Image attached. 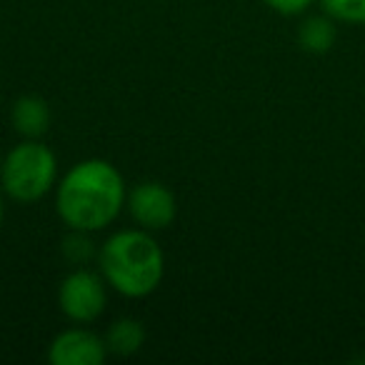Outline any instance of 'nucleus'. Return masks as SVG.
<instances>
[{"label":"nucleus","instance_id":"obj_1","mask_svg":"<svg viewBox=\"0 0 365 365\" xmlns=\"http://www.w3.org/2000/svg\"><path fill=\"white\" fill-rule=\"evenodd\" d=\"M123 175L106 160H83L58 185V213L73 230H103L125 205Z\"/></svg>","mask_w":365,"mask_h":365},{"label":"nucleus","instance_id":"obj_2","mask_svg":"<svg viewBox=\"0 0 365 365\" xmlns=\"http://www.w3.org/2000/svg\"><path fill=\"white\" fill-rule=\"evenodd\" d=\"M101 273L125 298H145L160 285L165 258L150 230H120L103 243Z\"/></svg>","mask_w":365,"mask_h":365},{"label":"nucleus","instance_id":"obj_3","mask_svg":"<svg viewBox=\"0 0 365 365\" xmlns=\"http://www.w3.org/2000/svg\"><path fill=\"white\" fill-rule=\"evenodd\" d=\"M56 155L51 148L38 140H26L16 145L3 158V168H0L3 190L18 203L41 200L56 185Z\"/></svg>","mask_w":365,"mask_h":365},{"label":"nucleus","instance_id":"obj_4","mask_svg":"<svg viewBox=\"0 0 365 365\" xmlns=\"http://www.w3.org/2000/svg\"><path fill=\"white\" fill-rule=\"evenodd\" d=\"M106 278H101L93 270H73L58 288V305L63 315L73 323H91L106 310Z\"/></svg>","mask_w":365,"mask_h":365},{"label":"nucleus","instance_id":"obj_5","mask_svg":"<svg viewBox=\"0 0 365 365\" xmlns=\"http://www.w3.org/2000/svg\"><path fill=\"white\" fill-rule=\"evenodd\" d=\"M133 220L143 230H165L175 220V195L160 182H140L125 198Z\"/></svg>","mask_w":365,"mask_h":365},{"label":"nucleus","instance_id":"obj_6","mask_svg":"<svg viewBox=\"0 0 365 365\" xmlns=\"http://www.w3.org/2000/svg\"><path fill=\"white\" fill-rule=\"evenodd\" d=\"M106 355V340L78 328L61 333L48 348V360L53 365H101Z\"/></svg>","mask_w":365,"mask_h":365},{"label":"nucleus","instance_id":"obj_7","mask_svg":"<svg viewBox=\"0 0 365 365\" xmlns=\"http://www.w3.org/2000/svg\"><path fill=\"white\" fill-rule=\"evenodd\" d=\"M13 128H16L21 135H26L28 140H36L51 125V110H48L46 101L38 96H26L21 101H16L13 106Z\"/></svg>","mask_w":365,"mask_h":365},{"label":"nucleus","instance_id":"obj_8","mask_svg":"<svg viewBox=\"0 0 365 365\" xmlns=\"http://www.w3.org/2000/svg\"><path fill=\"white\" fill-rule=\"evenodd\" d=\"M335 26H333V18H325V16H315L308 18L303 26L298 28V43L303 51L315 53V56H323L328 53L330 48L335 46Z\"/></svg>","mask_w":365,"mask_h":365},{"label":"nucleus","instance_id":"obj_9","mask_svg":"<svg viewBox=\"0 0 365 365\" xmlns=\"http://www.w3.org/2000/svg\"><path fill=\"white\" fill-rule=\"evenodd\" d=\"M145 343V330L138 320L130 318H120L108 328L106 335V348L108 353H115V355H133L143 348Z\"/></svg>","mask_w":365,"mask_h":365},{"label":"nucleus","instance_id":"obj_10","mask_svg":"<svg viewBox=\"0 0 365 365\" xmlns=\"http://www.w3.org/2000/svg\"><path fill=\"white\" fill-rule=\"evenodd\" d=\"M320 6L333 21L353 23V26L365 23V0H320Z\"/></svg>","mask_w":365,"mask_h":365},{"label":"nucleus","instance_id":"obj_11","mask_svg":"<svg viewBox=\"0 0 365 365\" xmlns=\"http://www.w3.org/2000/svg\"><path fill=\"white\" fill-rule=\"evenodd\" d=\"M66 255L73 260V263H86L93 255V245L91 240L86 238V230H76V235L66 240Z\"/></svg>","mask_w":365,"mask_h":365},{"label":"nucleus","instance_id":"obj_12","mask_svg":"<svg viewBox=\"0 0 365 365\" xmlns=\"http://www.w3.org/2000/svg\"><path fill=\"white\" fill-rule=\"evenodd\" d=\"M313 0H265V6L273 8L280 16H298V13H305Z\"/></svg>","mask_w":365,"mask_h":365},{"label":"nucleus","instance_id":"obj_13","mask_svg":"<svg viewBox=\"0 0 365 365\" xmlns=\"http://www.w3.org/2000/svg\"><path fill=\"white\" fill-rule=\"evenodd\" d=\"M0 223H3V198H0Z\"/></svg>","mask_w":365,"mask_h":365},{"label":"nucleus","instance_id":"obj_14","mask_svg":"<svg viewBox=\"0 0 365 365\" xmlns=\"http://www.w3.org/2000/svg\"><path fill=\"white\" fill-rule=\"evenodd\" d=\"M0 168H3V158H0Z\"/></svg>","mask_w":365,"mask_h":365}]
</instances>
